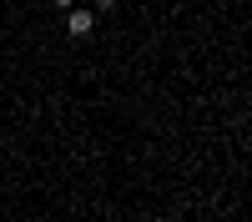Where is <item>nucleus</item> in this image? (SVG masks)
Segmentation results:
<instances>
[{
    "label": "nucleus",
    "mask_w": 252,
    "mask_h": 222,
    "mask_svg": "<svg viewBox=\"0 0 252 222\" xmlns=\"http://www.w3.org/2000/svg\"><path fill=\"white\" fill-rule=\"evenodd\" d=\"M51 5H56V10H71V0H51Z\"/></svg>",
    "instance_id": "nucleus-2"
},
{
    "label": "nucleus",
    "mask_w": 252,
    "mask_h": 222,
    "mask_svg": "<svg viewBox=\"0 0 252 222\" xmlns=\"http://www.w3.org/2000/svg\"><path fill=\"white\" fill-rule=\"evenodd\" d=\"M91 26H96L91 10H71V15H66V31H71V35H91Z\"/></svg>",
    "instance_id": "nucleus-1"
},
{
    "label": "nucleus",
    "mask_w": 252,
    "mask_h": 222,
    "mask_svg": "<svg viewBox=\"0 0 252 222\" xmlns=\"http://www.w3.org/2000/svg\"><path fill=\"white\" fill-rule=\"evenodd\" d=\"M111 5H116V0H96V10H111Z\"/></svg>",
    "instance_id": "nucleus-3"
}]
</instances>
